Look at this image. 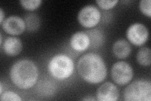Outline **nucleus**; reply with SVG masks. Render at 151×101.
<instances>
[{"label":"nucleus","instance_id":"7","mask_svg":"<svg viewBox=\"0 0 151 101\" xmlns=\"http://www.w3.org/2000/svg\"><path fill=\"white\" fill-rule=\"evenodd\" d=\"M149 31L144 24L134 23L127 28L126 36L127 39L135 46L144 45L149 39Z\"/></svg>","mask_w":151,"mask_h":101},{"label":"nucleus","instance_id":"16","mask_svg":"<svg viewBox=\"0 0 151 101\" xmlns=\"http://www.w3.org/2000/svg\"><path fill=\"white\" fill-rule=\"evenodd\" d=\"M20 3L25 9L34 11L41 6L42 1V0H21Z\"/></svg>","mask_w":151,"mask_h":101},{"label":"nucleus","instance_id":"9","mask_svg":"<svg viewBox=\"0 0 151 101\" xmlns=\"http://www.w3.org/2000/svg\"><path fill=\"white\" fill-rule=\"evenodd\" d=\"M119 96V89L110 81L103 83L96 91V99L99 101H116Z\"/></svg>","mask_w":151,"mask_h":101},{"label":"nucleus","instance_id":"17","mask_svg":"<svg viewBox=\"0 0 151 101\" xmlns=\"http://www.w3.org/2000/svg\"><path fill=\"white\" fill-rule=\"evenodd\" d=\"M140 12L149 18L151 17V1L150 0H141L139 4Z\"/></svg>","mask_w":151,"mask_h":101},{"label":"nucleus","instance_id":"1","mask_svg":"<svg viewBox=\"0 0 151 101\" xmlns=\"http://www.w3.org/2000/svg\"><path fill=\"white\" fill-rule=\"evenodd\" d=\"M79 75L90 84H100L107 76L106 65L102 57L94 52L83 55L77 63Z\"/></svg>","mask_w":151,"mask_h":101},{"label":"nucleus","instance_id":"14","mask_svg":"<svg viewBox=\"0 0 151 101\" xmlns=\"http://www.w3.org/2000/svg\"><path fill=\"white\" fill-rule=\"evenodd\" d=\"M24 20L26 29L29 32H35L39 29L40 26V19L35 13H28L25 16Z\"/></svg>","mask_w":151,"mask_h":101},{"label":"nucleus","instance_id":"22","mask_svg":"<svg viewBox=\"0 0 151 101\" xmlns=\"http://www.w3.org/2000/svg\"><path fill=\"white\" fill-rule=\"evenodd\" d=\"M3 92V84L1 82V83H0V95H1Z\"/></svg>","mask_w":151,"mask_h":101},{"label":"nucleus","instance_id":"12","mask_svg":"<svg viewBox=\"0 0 151 101\" xmlns=\"http://www.w3.org/2000/svg\"><path fill=\"white\" fill-rule=\"evenodd\" d=\"M113 53L119 59H125L131 53L132 48L129 42L125 39H119L112 47Z\"/></svg>","mask_w":151,"mask_h":101},{"label":"nucleus","instance_id":"18","mask_svg":"<svg viewBox=\"0 0 151 101\" xmlns=\"http://www.w3.org/2000/svg\"><path fill=\"white\" fill-rule=\"evenodd\" d=\"M0 100L1 101H9V100H13V101H21L22 99L16 92H14L13 91H6L4 92L1 94V97H0Z\"/></svg>","mask_w":151,"mask_h":101},{"label":"nucleus","instance_id":"19","mask_svg":"<svg viewBox=\"0 0 151 101\" xmlns=\"http://www.w3.org/2000/svg\"><path fill=\"white\" fill-rule=\"evenodd\" d=\"M98 7L105 10H108L115 7L117 3H119V0H114V1H109V0H98L96 1Z\"/></svg>","mask_w":151,"mask_h":101},{"label":"nucleus","instance_id":"4","mask_svg":"<svg viewBox=\"0 0 151 101\" xmlns=\"http://www.w3.org/2000/svg\"><path fill=\"white\" fill-rule=\"evenodd\" d=\"M124 99L127 101H150L151 84L144 79L132 81L124 91Z\"/></svg>","mask_w":151,"mask_h":101},{"label":"nucleus","instance_id":"6","mask_svg":"<svg viewBox=\"0 0 151 101\" xmlns=\"http://www.w3.org/2000/svg\"><path fill=\"white\" fill-rule=\"evenodd\" d=\"M101 14L95 6L87 5L81 9L78 15V20L82 27L91 28L96 27L100 23Z\"/></svg>","mask_w":151,"mask_h":101},{"label":"nucleus","instance_id":"8","mask_svg":"<svg viewBox=\"0 0 151 101\" xmlns=\"http://www.w3.org/2000/svg\"><path fill=\"white\" fill-rule=\"evenodd\" d=\"M1 27L4 32L12 36L20 35L26 30L24 19L17 15H12L4 19Z\"/></svg>","mask_w":151,"mask_h":101},{"label":"nucleus","instance_id":"11","mask_svg":"<svg viewBox=\"0 0 151 101\" xmlns=\"http://www.w3.org/2000/svg\"><path fill=\"white\" fill-rule=\"evenodd\" d=\"M1 48L6 55L14 57L20 54L23 49L22 41L16 37H8L4 40Z\"/></svg>","mask_w":151,"mask_h":101},{"label":"nucleus","instance_id":"13","mask_svg":"<svg viewBox=\"0 0 151 101\" xmlns=\"http://www.w3.org/2000/svg\"><path fill=\"white\" fill-rule=\"evenodd\" d=\"M86 33L90 40V47L91 49H98L103 45L104 34L101 30L94 28L87 31Z\"/></svg>","mask_w":151,"mask_h":101},{"label":"nucleus","instance_id":"21","mask_svg":"<svg viewBox=\"0 0 151 101\" xmlns=\"http://www.w3.org/2000/svg\"><path fill=\"white\" fill-rule=\"evenodd\" d=\"M83 100H89V101H91V100H93V101H94L96 99H94L93 97H85L84 99H82Z\"/></svg>","mask_w":151,"mask_h":101},{"label":"nucleus","instance_id":"10","mask_svg":"<svg viewBox=\"0 0 151 101\" xmlns=\"http://www.w3.org/2000/svg\"><path fill=\"white\" fill-rule=\"evenodd\" d=\"M72 49L78 52H83L90 47V40L86 32L79 31L74 33L69 41Z\"/></svg>","mask_w":151,"mask_h":101},{"label":"nucleus","instance_id":"2","mask_svg":"<svg viewBox=\"0 0 151 101\" xmlns=\"http://www.w3.org/2000/svg\"><path fill=\"white\" fill-rule=\"evenodd\" d=\"M12 83L22 90H28L36 84L39 78V70L32 60L22 59L14 63L9 71Z\"/></svg>","mask_w":151,"mask_h":101},{"label":"nucleus","instance_id":"23","mask_svg":"<svg viewBox=\"0 0 151 101\" xmlns=\"http://www.w3.org/2000/svg\"><path fill=\"white\" fill-rule=\"evenodd\" d=\"M0 37H1V39H0V44H1V46L2 44H3V36H2V34L0 35Z\"/></svg>","mask_w":151,"mask_h":101},{"label":"nucleus","instance_id":"5","mask_svg":"<svg viewBox=\"0 0 151 101\" xmlns=\"http://www.w3.org/2000/svg\"><path fill=\"white\" fill-rule=\"evenodd\" d=\"M111 76L117 85H125L129 84L133 78L134 70L128 62L118 61L111 67Z\"/></svg>","mask_w":151,"mask_h":101},{"label":"nucleus","instance_id":"3","mask_svg":"<svg viewBox=\"0 0 151 101\" xmlns=\"http://www.w3.org/2000/svg\"><path fill=\"white\" fill-rule=\"evenodd\" d=\"M48 70L55 79L65 80L69 78L74 70V63L71 57L65 54L54 56L49 62Z\"/></svg>","mask_w":151,"mask_h":101},{"label":"nucleus","instance_id":"15","mask_svg":"<svg viewBox=\"0 0 151 101\" xmlns=\"http://www.w3.org/2000/svg\"><path fill=\"white\" fill-rule=\"evenodd\" d=\"M136 59L140 66H149L151 62V52L150 48L147 47L140 48L137 54Z\"/></svg>","mask_w":151,"mask_h":101},{"label":"nucleus","instance_id":"20","mask_svg":"<svg viewBox=\"0 0 151 101\" xmlns=\"http://www.w3.org/2000/svg\"><path fill=\"white\" fill-rule=\"evenodd\" d=\"M4 13L3 12V9L2 8H0V24L2 25V23H3L4 20Z\"/></svg>","mask_w":151,"mask_h":101}]
</instances>
